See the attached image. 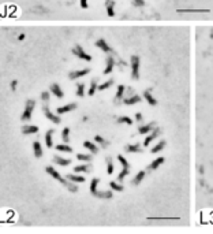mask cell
Segmentation results:
<instances>
[{"label": "cell", "instance_id": "1", "mask_svg": "<svg viewBox=\"0 0 213 234\" xmlns=\"http://www.w3.org/2000/svg\"><path fill=\"white\" fill-rule=\"evenodd\" d=\"M34 106H36V101L34 100H26V104H25V110H23V114L21 116V119L23 122H29L31 119V112L34 110Z\"/></svg>", "mask_w": 213, "mask_h": 234}, {"label": "cell", "instance_id": "2", "mask_svg": "<svg viewBox=\"0 0 213 234\" xmlns=\"http://www.w3.org/2000/svg\"><path fill=\"white\" fill-rule=\"evenodd\" d=\"M131 77L134 80L139 77V58L131 56Z\"/></svg>", "mask_w": 213, "mask_h": 234}, {"label": "cell", "instance_id": "3", "mask_svg": "<svg viewBox=\"0 0 213 234\" xmlns=\"http://www.w3.org/2000/svg\"><path fill=\"white\" fill-rule=\"evenodd\" d=\"M72 54H74L77 58H79V59L87 60V62H90V60H92V56H90L89 54H86V52L83 51V48H82L81 45L74 47V48H72Z\"/></svg>", "mask_w": 213, "mask_h": 234}, {"label": "cell", "instance_id": "4", "mask_svg": "<svg viewBox=\"0 0 213 234\" xmlns=\"http://www.w3.org/2000/svg\"><path fill=\"white\" fill-rule=\"evenodd\" d=\"M45 171L48 172V174L51 175V177H53L55 179H57V181H59L60 183H63V185H66V186L68 185V181H67V179H64V178H63L62 175H60V174H59V172H57L56 170H55L53 167H51V166H48V167H45Z\"/></svg>", "mask_w": 213, "mask_h": 234}, {"label": "cell", "instance_id": "5", "mask_svg": "<svg viewBox=\"0 0 213 234\" xmlns=\"http://www.w3.org/2000/svg\"><path fill=\"white\" fill-rule=\"evenodd\" d=\"M44 115H45L51 122H53V123H56V125L60 123V118H59L57 115H55V114H52L51 111H49V108L46 107V106L44 107Z\"/></svg>", "mask_w": 213, "mask_h": 234}, {"label": "cell", "instance_id": "6", "mask_svg": "<svg viewBox=\"0 0 213 234\" xmlns=\"http://www.w3.org/2000/svg\"><path fill=\"white\" fill-rule=\"evenodd\" d=\"M96 47H97V48H100L101 51L107 52V54H111V52H112V48H111V47L108 45L107 41H105V40H104V39L97 40V41H96Z\"/></svg>", "mask_w": 213, "mask_h": 234}, {"label": "cell", "instance_id": "7", "mask_svg": "<svg viewBox=\"0 0 213 234\" xmlns=\"http://www.w3.org/2000/svg\"><path fill=\"white\" fill-rule=\"evenodd\" d=\"M90 69H83V70H77V71H72L70 73V80H77V78H81L83 75L89 74Z\"/></svg>", "mask_w": 213, "mask_h": 234}, {"label": "cell", "instance_id": "8", "mask_svg": "<svg viewBox=\"0 0 213 234\" xmlns=\"http://www.w3.org/2000/svg\"><path fill=\"white\" fill-rule=\"evenodd\" d=\"M159 133H160L159 129H154V130H152V133L146 137V138H145V141H144V145H145V147H148V145H149L150 142L153 141V140H156L157 137H159Z\"/></svg>", "mask_w": 213, "mask_h": 234}, {"label": "cell", "instance_id": "9", "mask_svg": "<svg viewBox=\"0 0 213 234\" xmlns=\"http://www.w3.org/2000/svg\"><path fill=\"white\" fill-rule=\"evenodd\" d=\"M39 131V127L34 126V125H25V126L22 127V133L25 134V136H29V134H34Z\"/></svg>", "mask_w": 213, "mask_h": 234}, {"label": "cell", "instance_id": "10", "mask_svg": "<svg viewBox=\"0 0 213 234\" xmlns=\"http://www.w3.org/2000/svg\"><path fill=\"white\" fill-rule=\"evenodd\" d=\"M75 108H77V104H75V103H70V104H67V106L59 107L56 112H57V114H66V112H70V111L75 110Z\"/></svg>", "mask_w": 213, "mask_h": 234}, {"label": "cell", "instance_id": "11", "mask_svg": "<svg viewBox=\"0 0 213 234\" xmlns=\"http://www.w3.org/2000/svg\"><path fill=\"white\" fill-rule=\"evenodd\" d=\"M51 92L53 93L56 97H59V99H62L63 96H64V93H63V90H62V88H60L57 84H52L51 85Z\"/></svg>", "mask_w": 213, "mask_h": 234}, {"label": "cell", "instance_id": "12", "mask_svg": "<svg viewBox=\"0 0 213 234\" xmlns=\"http://www.w3.org/2000/svg\"><path fill=\"white\" fill-rule=\"evenodd\" d=\"M113 66H115V59H113L112 56H108L107 58V66H105V70H104V74H109V73L113 70Z\"/></svg>", "mask_w": 213, "mask_h": 234}, {"label": "cell", "instance_id": "13", "mask_svg": "<svg viewBox=\"0 0 213 234\" xmlns=\"http://www.w3.org/2000/svg\"><path fill=\"white\" fill-rule=\"evenodd\" d=\"M152 130H154L153 122H152V123H148V125H144V126H139V129H138V131L141 134H148V133H150Z\"/></svg>", "mask_w": 213, "mask_h": 234}, {"label": "cell", "instance_id": "14", "mask_svg": "<svg viewBox=\"0 0 213 234\" xmlns=\"http://www.w3.org/2000/svg\"><path fill=\"white\" fill-rule=\"evenodd\" d=\"M52 134H53V129H49V130L45 133V144H46V147H48V148H52V147H53Z\"/></svg>", "mask_w": 213, "mask_h": 234}, {"label": "cell", "instance_id": "15", "mask_svg": "<svg viewBox=\"0 0 213 234\" xmlns=\"http://www.w3.org/2000/svg\"><path fill=\"white\" fill-rule=\"evenodd\" d=\"M33 152H34V156L36 157H41L42 156V148H41V144H40L39 141L33 142Z\"/></svg>", "mask_w": 213, "mask_h": 234}, {"label": "cell", "instance_id": "16", "mask_svg": "<svg viewBox=\"0 0 213 234\" xmlns=\"http://www.w3.org/2000/svg\"><path fill=\"white\" fill-rule=\"evenodd\" d=\"M67 179L68 181H71V182H78V183H82V182H85V178L82 177V175H77V174H68L67 175Z\"/></svg>", "mask_w": 213, "mask_h": 234}, {"label": "cell", "instance_id": "17", "mask_svg": "<svg viewBox=\"0 0 213 234\" xmlns=\"http://www.w3.org/2000/svg\"><path fill=\"white\" fill-rule=\"evenodd\" d=\"M53 163H56V164H59V166H68L70 163V160L68 159H64V157H62V156H53Z\"/></svg>", "mask_w": 213, "mask_h": 234}, {"label": "cell", "instance_id": "18", "mask_svg": "<svg viewBox=\"0 0 213 234\" xmlns=\"http://www.w3.org/2000/svg\"><path fill=\"white\" fill-rule=\"evenodd\" d=\"M141 101V97L139 96H137V95H133L131 97H128L124 100V104H127V106H131V104H137V103H139Z\"/></svg>", "mask_w": 213, "mask_h": 234}, {"label": "cell", "instance_id": "19", "mask_svg": "<svg viewBox=\"0 0 213 234\" xmlns=\"http://www.w3.org/2000/svg\"><path fill=\"white\" fill-rule=\"evenodd\" d=\"M105 4H107V13H108V15L109 17H113L115 15V10H113V0H107L105 2Z\"/></svg>", "mask_w": 213, "mask_h": 234}, {"label": "cell", "instance_id": "20", "mask_svg": "<svg viewBox=\"0 0 213 234\" xmlns=\"http://www.w3.org/2000/svg\"><path fill=\"white\" fill-rule=\"evenodd\" d=\"M83 147H85L86 149H89L92 153H97L98 152V147H96L93 142H90V141H85L83 142Z\"/></svg>", "mask_w": 213, "mask_h": 234}, {"label": "cell", "instance_id": "21", "mask_svg": "<svg viewBox=\"0 0 213 234\" xmlns=\"http://www.w3.org/2000/svg\"><path fill=\"white\" fill-rule=\"evenodd\" d=\"M128 172H130V166H122V171H120V174L118 175V179L119 181L124 179V177H127Z\"/></svg>", "mask_w": 213, "mask_h": 234}, {"label": "cell", "instance_id": "22", "mask_svg": "<svg viewBox=\"0 0 213 234\" xmlns=\"http://www.w3.org/2000/svg\"><path fill=\"white\" fill-rule=\"evenodd\" d=\"M179 14H195V13H201V14H206L208 10H190V8H186V10H178Z\"/></svg>", "mask_w": 213, "mask_h": 234}, {"label": "cell", "instance_id": "23", "mask_svg": "<svg viewBox=\"0 0 213 234\" xmlns=\"http://www.w3.org/2000/svg\"><path fill=\"white\" fill-rule=\"evenodd\" d=\"M144 97H145V99H146V100H148V103H149V104H150V106H156V104H157V101H156V99H154V97H153V96H152V95H150V92H149V90H146V92H145V93H144Z\"/></svg>", "mask_w": 213, "mask_h": 234}, {"label": "cell", "instance_id": "24", "mask_svg": "<svg viewBox=\"0 0 213 234\" xmlns=\"http://www.w3.org/2000/svg\"><path fill=\"white\" fill-rule=\"evenodd\" d=\"M163 163H164V157H157L156 160H153V163L149 166V168L150 170H156V168L159 167V166H161Z\"/></svg>", "mask_w": 213, "mask_h": 234}, {"label": "cell", "instance_id": "25", "mask_svg": "<svg viewBox=\"0 0 213 234\" xmlns=\"http://www.w3.org/2000/svg\"><path fill=\"white\" fill-rule=\"evenodd\" d=\"M165 147V141H160L157 145H154L153 148H152V153H157V152H160V151H163Z\"/></svg>", "mask_w": 213, "mask_h": 234}, {"label": "cell", "instance_id": "26", "mask_svg": "<svg viewBox=\"0 0 213 234\" xmlns=\"http://www.w3.org/2000/svg\"><path fill=\"white\" fill-rule=\"evenodd\" d=\"M98 89V86H97V81L96 80H92V84H90V88H89V96H93L96 93V90Z\"/></svg>", "mask_w": 213, "mask_h": 234}, {"label": "cell", "instance_id": "27", "mask_svg": "<svg viewBox=\"0 0 213 234\" xmlns=\"http://www.w3.org/2000/svg\"><path fill=\"white\" fill-rule=\"evenodd\" d=\"M98 182H100V179H98V178H93V179H92V183H90V192H92L93 194L97 192V185H98Z\"/></svg>", "mask_w": 213, "mask_h": 234}, {"label": "cell", "instance_id": "28", "mask_svg": "<svg viewBox=\"0 0 213 234\" xmlns=\"http://www.w3.org/2000/svg\"><path fill=\"white\" fill-rule=\"evenodd\" d=\"M56 149H57V151H60V152H72V148L68 147V145H67V142H66V144L56 145Z\"/></svg>", "mask_w": 213, "mask_h": 234}, {"label": "cell", "instance_id": "29", "mask_svg": "<svg viewBox=\"0 0 213 234\" xmlns=\"http://www.w3.org/2000/svg\"><path fill=\"white\" fill-rule=\"evenodd\" d=\"M77 96L78 97H83L85 96V85L83 84H78L77 85Z\"/></svg>", "mask_w": 213, "mask_h": 234}, {"label": "cell", "instance_id": "30", "mask_svg": "<svg viewBox=\"0 0 213 234\" xmlns=\"http://www.w3.org/2000/svg\"><path fill=\"white\" fill-rule=\"evenodd\" d=\"M62 138L64 142H68L70 141V129L68 127H64L63 131H62Z\"/></svg>", "mask_w": 213, "mask_h": 234}, {"label": "cell", "instance_id": "31", "mask_svg": "<svg viewBox=\"0 0 213 234\" xmlns=\"http://www.w3.org/2000/svg\"><path fill=\"white\" fill-rule=\"evenodd\" d=\"M144 177H145V172L144 171H139L138 174L135 175V178H134V181H133V183L134 185H138L139 182H141L142 179H144Z\"/></svg>", "mask_w": 213, "mask_h": 234}, {"label": "cell", "instance_id": "32", "mask_svg": "<svg viewBox=\"0 0 213 234\" xmlns=\"http://www.w3.org/2000/svg\"><path fill=\"white\" fill-rule=\"evenodd\" d=\"M126 149H127V152H141V151H142L141 145H138V144H135V145H127Z\"/></svg>", "mask_w": 213, "mask_h": 234}, {"label": "cell", "instance_id": "33", "mask_svg": "<svg viewBox=\"0 0 213 234\" xmlns=\"http://www.w3.org/2000/svg\"><path fill=\"white\" fill-rule=\"evenodd\" d=\"M74 171L77 172V174H78V172H87V171H89V166H87V164H81V166H77V167L74 168Z\"/></svg>", "mask_w": 213, "mask_h": 234}, {"label": "cell", "instance_id": "34", "mask_svg": "<svg viewBox=\"0 0 213 234\" xmlns=\"http://www.w3.org/2000/svg\"><path fill=\"white\" fill-rule=\"evenodd\" d=\"M77 159L81 160V162H90V160H92V156H90V155H85V153H78Z\"/></svg>", "mask_w": 213, "mask_h": 234}, {"label": "cell", "instance_id": "35", "mask_svg": "<svg viewBox=\"0 0 213 234\" xmlns=\"http://www.w3.org/2000/svg\"><path fill=\"white\" fill-rule=\"evenodd\" d=\"M112 85H113V80H109V81H107V82L98 85V90H105V89H108V88H111Z\"/></svg>", "mask_w": 213, "mask_h": 234}, {"label": "cell", "instance_id": "36", "mask_svg": "<svg viewBox=\"0 0 213 234\" xmlns=\"http://www.w3.org/2000/svg\"><path fill=\"white\" fill-rule=\"evenodd\" d=\"M124 90H126V88H124L123 85H119V86H118V92H116V100H119V99L123 97Z\"/></svg>", "mask_w": 213, "mask_h": 234}, {"label": "cell", "instance_id": "37", "mask_svg": "<svg viewBox=\"0 0 213 234\" xmlns=\"http://www.w3.org/2000/svg\"><path fill=\"white\" fill-rule=\"evenodd\" d=\"M107 172L108 174H112L113 172V163H112V160H111V157L107 159Z\"/></svg>", "mask_w": 213, "mask_h": 234}, {"label": "cell", "instance_id": "38", "mask_svg": "<svg viewBox=\"0 0 213 234\" xmlns=\"http://www.w3.org/2000/svg\"><path fill=\"white\" fill-rule=\"evenodd\" d=\"M119 123H126V125H133V121H131L128 116H120V118L118 119Z\"/></svg>", "mask_w": 213, "mask_h": 234}, {"label": "cell", "instance_id": "39", "mask_svg": "<svg viewBox=\"0 0 213 234\" xmlns=\"http://www.w3.org/2000/svg\"><path fill=\"white\" fill-rule=\"evenodd\" d=\"M109 186H111V189H112V191H118V192H122V191H123V186L119 185V183H116V182H111Z\"/></svg>", "mask_w": 213, "mask_h": 234}, {"label": "cell", "instance_id": "40", "mask_svg": "<svg viewBox=\"0 0 213 234\" xmlns=\"http://www.w3.org/2000/svg\"><path fill=\"white\" fill-rule=\"evenodd\" d=\"M96 197H105V198H111L112 197V193L111 192H107V193H101V192H96L94 193Z\"/></svg>", "mask_w": 213, "mask_h": 234}, {"label": "cell", "instance_id": "41", "mask_svg": "<svg viewBox=\"0 0 213 234\" xmlns=\"http://www.w3.org/2000/svg\"><path fill=\"white\" fill-rule=\"evenodd\" d=\"M94 140H96V142H98V144L103 145V147H105V145H107V141H105V140H104L101 136H96Z\"/></svg>", "mask_w": 213, "mask_h": 234}, {"label": "cell", "instance_id": "42", "mask_svg": "<svg viewBox=\"0 0 213 234\" xmlns=\"http://www.w3.org/2000/svg\"><path fill=\"white\" fill-rule=\"evenodd\" d=\"M41 100L45 101V103H48L49 101V92H42L41 93Z\"/></svg>", "mask_w": 213, "mask_h": 234}, {"label": "cell", "instance_id": "43", "mask_svg": "<svg viewBox=\"0 0 213 234\" xmlns=\"http://www.w3.org/2000/svg\"><path fill=\"white\" fill-rule=\"evenodd\" d=\"M67 188H68L71 192H77V191H78V188H77V186H75V185H72V183H71V181H70V182H68Z\"/></svg>", "mask_w": 213, "mask_h": 234}, {"label": "cell", "instance_id": "44", "mask_svg": "<svg viewBox=\"0 0 213 234\" xmlns=\"http://www.w3.org/2000/svg\"><path fill=\"white\" fill-rule=\"evenodd\" d=\"M17 85H18V81H11V89L13 90H15V88H17Z\"/></svg>", "mask_w": 213, "mask_h": 234}, {"label": "cell", "instance_id": "45", "mask_svg": "<svg viewBox=\"0 0 213 234\" xmlns=\"http://www.w3.org/2000/svg\"><path fill=\"white\" fill-rule=\"evenodd\" d=\"M135 119H137L138 122H141V121H142V114H141V112H137V114H135Z\"/></svg>", "mask_w": 213, "mask_h": 234}, {"label": "cell", "instance_id": "46", "mask_svg": "<svg viewBox=\"0 0 213 234\" xmlns=\"http://www.w3.org/2000/svg\"><path fill=\"white\" fill-rule=\"evenodd\" d=\"M81 7L87 8V0H81Z\"/></svg>", "mask_w": 213, "mask_h": 234}, {"label": "cell", "instance_id": "47", "mask_svg": "<svg viewBox=\"0 0 213 234\" xmlns=\"http://www.w3.org/2000/svg\"><path fill=\"white\" fill-rule=\"evenodd\" d=\"M137 6H144L145 4V0H134Z\"/></svg>", "mask_w": 213, "mask_h": 234}, {"label": "cell", "instance_id": "48", "mask_svg": "<svg viewBox=\"0 0 213 234\" xmlns=\"http://www.w3.org/2000/svg\"><path fill=\"white\" fill-rule=\"evenodd\" d=\"M18 39H19V40H21V41H22V40H23V39H25V34H19V37H18Z\"/></svg>", "mask_w": 213, "mask_h": 234}]
</instances>
